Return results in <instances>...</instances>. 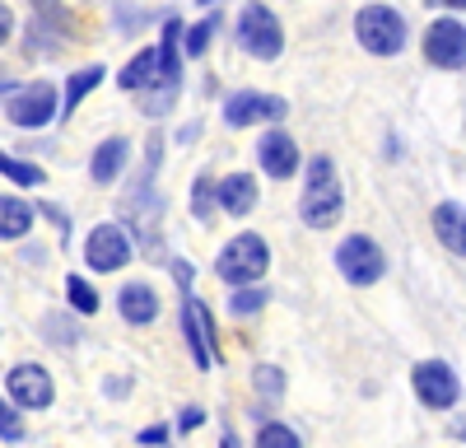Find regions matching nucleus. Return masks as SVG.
<instances>
[{
    "mask_svg": "<svg viewBox=\"0 0 466 448\" xmlns=\"http://www.w3.org/2000/svg\"><path fill=\"white\" fill-rule=\"evenodd\" d=\"M303 224H313V229H331V224L340 219L345 210V187L336 178V164L327 155H318L313 164H308V187H303Z\"/></svg>",
    "mask_w": 466,
    "mask_h": 448,
    "instance_id": "nucleus-1",
    "label": "nucleus"
},
{
    "mask_svg": "<svg viewBox=\"0 0 466 448\" xmlns=\"http://www.w3.org/2000/svg\"><path fill=\"white\" fill-rule=\"evenodd\" d=\"M270 267V252H266V239L261 234H238L233 243H224L215 271L224 285H257Z\"/></svg>",
    "mask_w": 466,
    "mask_h": 448,
    "instance_id": "nucleus-2",
    "label": "nucleus"
},
{
    "mask_svg": "<svg viewBox=\"0 0 466 448\" xmlns=\"http://www.w3.org/2000/svg\"><path fill=\"white\" fill-rule=\"evenodd\" d=\"M355 37L373 56H397L406 47V19L392 5H364L355 19Z\"/></svg>",
    "mask_w": 466,
    "mask_h": 448,
    "instance_id": "nucleus-3",
    "label": "nucleus"
},
{
    "mask_svg": "<svg viewBox=\"0 0 466 448\" xmlns=\"http://www.w3.org/2000/svg\"><path fill=\"white\" fill-rule=\"evenodd\" d=\"M238 47L257 61H276L285 52V28L266 5H248L238 15Z\"/></svg>",
    "mask_w": 466,
    "mask_h": 448,
    "instance_id": "nucleus-4",
    "label": "nucleus"
},
{
    "mask_svg": "<svg viewBox=\"0 0 466 448\" xmlns=\"http://www.w3.org/2000/svg\"><path fill=\"white\" fill-rule=\"evenodd\" d=\"M336 271L350 280V285H378L382 280V271H387V257H382V248L369 239V234H350L340 248H336Z\"/></svg>",
    "mask_w": 466,
    "mask_h": 448,
    "instance_id": "nucleus-5",
    "label": "nucleus"
},
{
    "mask_svg": "<svg viewBox=\"0 0 466 448\" xmlns=\"http://www.w3.org/2000/svg\"><path fill=\"white\" fill-rule=\"evenodd\" d=\"M5 117H10L15 127H24V131L47 127V122L56 117V89H52L47 80H33V85L15 89V94L5 98Z\"/></svg>",
    "mask_w": 466,
    "mask_h": 448,
    "instance_id": "nucleus-6",
    "label": "nucleus"
},
{
    "mask_svg": "<svg viewBox=\"0 0 466 448\" xmlns=\"http://www.w3.org/2000/svg\"><path fill=\"white\" fill-rule=\"evenodd\" d=\"M131 257H136L131 234L122 229V224H98V229L89 234V243H85V261L94 271H122Z\"/></svg>",
    "mask_w": 466,
    "mask_h": 448,
    "instance_id": "nucleus-7",
    "label": "nucleus"
},
{
    "mask_svg": "<svg viewBox=\"0 0 466 448\" xmlns=\"http://www.w3.org/2000/svg\"><path fill=\"white\" fill-rule=\"evenodd\" d=\"M285 112H289L285 98L243 89V94H233V98L224 103V122H228V127H257V122H280Z\"/></svg>",
    "mask_w": 466,
    "mask_h": 448,
    "instance_id": "nucleus-8",
    "label": "nucleus"
},
{
    "mask_svg": "<svg viewBox=\"0 0 466 448\" xmlns=\"http://www.w3.org/2000/svg\"><path fill=\"white\" fill-rule=\"evenodd\" d=\"M424 56H430L439 70H461L466 61V28L461 19H439L424 33Z\"/></svg>",
    "mask_w": 466,
    "mask_h": 448,
    "instance_id": "nucleus-9",
    "label": "nucleus"
},
{
    "mask_svg": "<svg viewBox=\"0 0 466 448\" xmlns=\"http://www.w3.org/2000/svg\"><path fill=\"white\" fill-rule=\"evenodd\" d=\"M415 392H420L424 406L443 411V406L457 402V373L443 360H424V364H415Z\"/></svg>",
    "mask_w": 466,
    "mask_h": 448,
    "instance_id": "nucleus-10",
    "label": "nucleus"
},
{
    "mask_svg": "<svg viewBox=\"0 0 466 448\" xmlns=\"http://www.w3.org/2000/svg\"><path fill=\"white\" fill-rule=\"evenodd\" d=\"M52 397H56V388H52L43 364H15L10 369V402H19L28 411H43V406H52Z\"/></svg>",
    "mask_w": 466,
    "mask_h": 448,
    "instance_id": "nucleus-11",
    "label": "nucleus"
},
{
    "mask_svg": "<svg viewBox=\"0 0 466 448\" xmlns=\"http://www.w3.org/2000/svg\"><path fill=\"white\" fill-rule=\"evenodd\" d=\"M182 327H187V346L197 355V369H210L215 364V346H210V318H206V304L201 299H182Z\"/></svg>",
    "mask_w": 466,
    "mask_h": 448,
    "instance_id": "nucleus-12",
    "label": "nucleus"
},
{
    "mask_svg": "<svg viewBox=\"0 0 466 448\" xmlns=\"http://www.w3.org/2000/svg\"><path fill=\"white\" fill-rule=\"evenodd\" d=\"M257 159L270 178H294L299 173V145L285 131H266L261 145H257Z\"/></svg>",
    "mask_w": 466,
    "mask_h": 448,
    "instance_id": "nucleus-13",
    "label": "nucleus"
},
{
    "mask_svg": "<svg viewBox=\"0 0 466 448\" xmlns=\"http://www.w3.org/2000/svg\"><path fill=\"white\" fill-rule=\"evenodd\" d=\"M215 206H219L224 215H252V206H257V178H248V173L224 178V182L215 187Z\"/></svg>",
    "mask_w": 466,
    "mask_h": 448,
    "instance_id": "nucleus-14",
    "label": "nucleus"
},
{
    "mask_svg": "<svg viewBox=\"0 0 466 448\" xmlns=\"http://www.w3.org/2000/svg\"><path fill=\"white\" fill-rule=\"evenodd\" d=\"M116 309H122V318L131 327H149L154 318H159V294H154L145 280H136V285H127L122 294H116Z\"/></svg>",
    "mask_w": 466,
    "mask_h": 448,
    "instance_id": "nucleus-15",
    "label": "nucleus"
},
{
    "mask_svg": "<svg viewBox=\"0 0 466 448\" xmlns=\"http://www.w3.org/2000/svg\"><path fill=\"white\" fill-rule=\"evenodd\" d=\"M127 159H131V140H127V136H112V140H103V145L94 149L89 178H94V182H116V178H122V168H127Z\"/></svg>",
    "mask_w": 466,
    "mask_h": 448,
    "instance_id": "nucleus-16",
    "label": "nucleus"
},
{
    "mask_svg": "<svg viewBox=\"0 0 466 448\" xmlns=\"http://www.w3.org/2000/svg\"><path fill=\"white\" fill-rule=\"evenodd\" d=\"M33 219H37V210H33L28 201L0 197V239H24V234L33 229Z\"/></svg>",
    "mask_w": 466,
    "mask_h": 448,
    "instance_id": "nucleus-17",
    "label": "nucleus"
},
{
    "mask_svg": "<svg viewBox=\"0 0 466 448\" xmlns=\"http://www.w3.org/2000/svg\"><path fill=\"white\" fill-rule=\"evenodd\" d=\"M434 229H439V243L448 248V252H466V229H461V206L457 201H443L439 210H434Z\"/></svg>",
    "mask_w": 466,
    "mask_h": 448,
    "instance_id": "nucleus-18",
    "label": "nucleus"
},
{
    "mask_svg": "<svg viewBox=\"0 0 466 448\" xmlns=\"http://www.w3.org/2000/svg\"><path fill=\"white\" fill-rule=\"evenodd\" d=\"M149 80H159V47H145V52L122 70V80H116V85H122V89H145Z\"/></svg>",
    "mask_w": 466,
    "mask_h": 448,
    "instance_id": "nucleus-19",
    "label": "nucleus"
},
{
    "mask_svg": "<svg viewBox=\"0 0 466 448\" xmlns=\"http://www.w3.org/2000/svg\"><path fill=\"white\" fill-rule=\"evenodd\" d=\"M98 80H103V66H85V70H75V75H70V85H66V103H61L66 117H70V112L85 103V94H89Z\"/></svg>",
    "mask_w": 466,
    "mask_h": 448,
    "instance_id": "nucleus-20",
    "label": "nucleus"
},
{
    "mask_svg": "<svg viewBox=\"0 0 466 448\" xmlns=\"http://www.w3.org/2000/svg\"><path fill=\"white\" fill-rule=\"evenodd\" d=\"M0 173H5L10 182H19V187H37V182H47V173L37 168V164H24V159L5 155V149H0Z\"/></svg>",
    "mask_w": 466,
    "mask_h": 448,
    "instance_id": "nucleus-21",
    "label": "nucleus"
},
{
    "mask_svg": "<svg viewBox=\"0 0 466 448\" xmlns=\"http://www.w3.org/2000/svg\"><path fill=\"white\" fill-rule=\"evenodd\" d=\"M66 294H70V304L80 309L85 318L98 313V294H94V285H89L85 276H66Z\"/></svg>",
    "mask_w": 466,
    "mask_h": 448,
    "instance_id": "nucleus-22",
    "label": "nucleus"
},
{
    "mask_svg": "<svg viewBox=\"0 0 466 448\" xmlns=\"http://www.w3.org/2000/svg\"><path fill=\"white\" fill-rule=\"evenodd\" d=\"M252 383H257V392H261V397H270V402H280V397H285V373H280L276 364H257Z\"/></svg>",
    "mask_w": 466,
    "mask_h": 448,
    "instance_id": "nucleus-23",
    "label": "nucleus"
},
{
    "mask_svg": "<svg viewBox=\"0 0 466 448\" xmlns=\"http://www.w3.org/2000/svg\"><path fill=\"white\" fill-rule=\"evenodd\" d=\"M257 448H303V439L289 425H261L257 430Z\"/></svg>",
    "mask_w": 466,
    "mask_h": 448,
    "instance_id": "nucleus-24",
    "label": "nucleus"
},
{
    "mask_svg": "<svg viewBox=\"0 0 466 448\" xmlns=\"http://www.w3.org/2000/svg\"><path fill=\"white\" fill-rule=\"evenodd\" d=\"M191 210H197L201 219H215V215H210V210H215V187H210L206 173L197 178V187H191Z\"/></svg>",
    "mask_w": 466,
    "mask_h": 448,
    "instance_id": "nucleus-25",
    "label": "nucleus"
},
{
    "mask_svg": "<svg viewBox=\"0 0 466 448\" xmlns=\"http://www.w3.org/2000/svg\"><path fill=\"white\" fill-rule=\"evenodd\" d=\"M215 28H219V19H215V15H210V19H201L197 28H187V52H191V56H201V52L210 47V33H215Z\"/></svg>",
    "mask_w": 466,
    "mask_h": 448,
    "instance_id": "nucleus-26",
    "label": "nucleus"
},
{
    "mask_svg": "<svg viewBox=\"0 0 466 448\" xmlns=\"http://www.w3.org/2000/svg\"><path fill=\"white\" fill-rule=\"evenodd\" d=\"M266 294H270V290H243V294H233V299H228V309L248 318V313H257V309L266 304Z\"/></svg>",
    "mask_w": 466,
    "mask_h": 448,
    "instance_id": "nucleus-27",
    "label": "nucleus"
},
{
    "mask_svg": "<svg viewBox=\"0 0 466 448\" xmlns=\"http://www.w3.org/2000/svg\"><path fill=\"white\" fill-rule=\"evenodd\" d=\"M0 439H10V443H19V439H24V421H19V411H10L5 402H0Z\"/></svg>",
    "mask_w": 466,
    "mask_h": 448,
    "instance_id": "nucleus-28",
    "label": "nucleus"
},
{
    "mask_svg": "<svg viewBox=\"0 0 466 448\" xmlns=\"http://www.w3.org/2000/svg\"><path fill=\"white\" fill-rule=\"evenodd\" d=\"M47 336H52V341H61V346H70V341H75L70 318H47Z\"/></svg>",
    "mask_w": 466,
    "mask_h": 448,
    "instance_id": "nucleus-29",
    "label": "nucleus"
},
{
    "mask_svg": "<svg viewBox=\"0 0 466 448\" xmlns=\"http://www.w3.org/2000/svg\"><path fill=\"white\" fill-rule=\"evenodd\" d=\"M10 33H15V15H10V5H0V47L10 43Z\"/></svg>",
    "mask_w": 466,
    "mask_h": 448,
    "instance_id": "nucleus-30",
    "label": "nucleus"
},
{
    "mask_svg": "<svg viewBox=\"0 0 466 448\" xmlns=\"http://www.w3.org/2000/svg\"><path fill=\"white\" fill-rule=\"evenodd\" d=\"M201 421H206V411H197V406H191V411H182V421H177V425H182V430H197Z\"/></svg>",
    "mask_w": 466,
    "mask_h": 448,
    "instance_id": "nucleus-31",
    "label": "nucleus"
},
{
    "mask_svg": "<svg viewBox=\"0 0 466 448\" xmlns=\"http://www.w3.org/2000/svg\"><path fill=\"white\" fill-rule=\"evenodd\" d=\"M164 439H168V430H164V425H159V430H145V434H140V443H164Z\"/></svg>",
    "mask_w": 466,
    "mask_h": 448,
    "instance_id": "nucleus-32",
    "label": "nucleus"
},
{
    "mask_svg": "<svg viewBox=\"0 0 466 448\" xmlns=\"http://www.w3.org/2000/svg\"><path fill=\"white\" fill-rule=\"evenodd\" d=\"M443 5H457V10H461V0H443Z\"/></svg>",
    "mask_w": 466,
    "mask_h": 448,
    "instance_id": "nucleus-33",
    "label": "nucleus"
},
{
    "mask_svg": "<svg viewBox=\"0 0 466 448\" xmlns=\"http://www.w3.org/2000/svg\"><path fill=\"white\" fill-rule=\"evenodd\" d=\"M201 5H215V0H201Z\"/></svg>",
    "mask_w": 466,
    "mask_h": 448,
    "instance_id": "nucleus-34",
    "label": "nucleus"
}]
</instances>
